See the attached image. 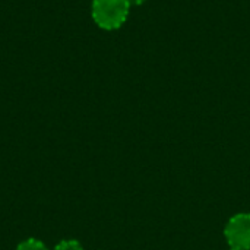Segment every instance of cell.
I'll return each instance as SVG.
<instances>
[{
	"label": "cell",
	"mask_w": 250,
	"mask_h": 250,
	"mask_svg": "<svg viewBox=\"0 0 250 250\" xmlns=\"http://www.w3.org/2000/svg\"><path fill=\"white\" fill-rule=\"evenodd\" d=\"M146 0H129V3H130V6H141V4H144Z\"/></svg>",
	"instance_id": "cell-5"
},
{
	"label": "cell",
	"mask_w": 250,
	"mask_h": 250,
	"mask_svg": "<svg viewBox=\"0 0 250 250\" xmlns=\"http://www.w3.org/2000/svg\"><path fill=\"white\" fill-rule=\"evenodd\" d=\"M53 250H83V248L78 240L66 239V240H62L60 243H57Z\"/></svg>",
	"instance_id": "cell-4"
},
{
	"label": "cell",
	"mask_w": 250,
	"mask_h": 250,
	"mask_svg": "<svg viewBox=\"0 0 250 250\" xmlns=\"http://www.w3.org/2000/svg\"><path fill=\"white\" fill-rule=\"evenodd\" d=\"M231 250H242V249H231Z\"/></svg>",
	"instance_id": "cell-6"
},
{
	"label": "cell",
	"mask_w": 250,
	"mask_h": 250,
	"mask_svg": "<svg viewBox=\"0 0 250 250\" xmlns=\"http://www.w3.org/2000/svg\"><path fill=\"white\" fill-rule=\"evenodd\" d=\"M16 250H50L38 239H26L18 245Z\"/></svg>",
	"instance_id": "cell-3"
},
{
	"label": "cell",
	"mask_w": 250,
	"mask_h": 250,
	"mask_svg": "<svg viewBox=\"0 0 250 250\" xmlns=\"http://www.w3.org/2000/svg\"><path fill=\"white\" fill-rule=\"evenodd\" d=\"M224 237L231 249L250 250L249 212H240L233 215L224 227Z\"/></svg>",
	"instance_id": "cell-2"
},
{
	"label": "cell",
	"mask_w": 250,
	"mask_h": 250,
	"mask_svg": "<svg viewBox=\"0 0 250 250\" xmlns=\"http://www.w3.org/2000/svg\"><path fill=\"white\" fill-rule=\"evenodd\" d=\"M129 0H92V19L105 31L119 29L127 19Z\"/></svg>",
	"instance_id": "cell-1"
}]
</instances>
